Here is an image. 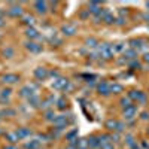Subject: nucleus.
<instances>
[{
  "mask_svg": "<svg viewBox=\"0 0 149 149\" xmlns=\"http://www.w3.org/2000/svg\"><path fill=\"white\" fill-rule=\"evenodd\" d=\"M109 139H110L112 143H118L119 142V134L118 133H112V134H109Z\"/></svg>",
  "mask_w": 149,
  "mask_h": 149,
  "instance_id": "f704fd0d",
  "label": "nucleus"
},
{
  "mask_svg": "<svg viewBox=\"0 0 149 149\" xmlns=\"http://www.w3.org/2000/svg\"><path fill=\"white\" fill-rule=\"evenodd\" d=\"M17 134H18L19 140H22V139L29 137V136H31V130L30 128H18L17 130Z\"/></svg>",
  "mask_w": 149,
  "mask_h": 149,
  "instance_id": "aec40b11",
  "label": "nucleus"
},
{
  "mask_svg": "<svg viewBox=\"0 0 149 149\" xmlns=\"http://www.w3.org/2000/svg\"><path fill=\"white\" fill-rule=\"evenodd\" d=\"M2 26H5V21L2 18V12H0V27H2Z\"/></svg>",
  "mask_w": 149,
  "mask_h": 149,
  "instance_id": "a18cd8bd",
  "label": "nucleus"
},
{
  "mask_svg": "<svg viewBox=\"0 0 149 149\" xmlns=\"http://www.w3.org/2000/svg\"><path fill=\"white\" fill-rule=\"evenodd\" d=\"M0 115H15V110H10V109H6V110H2L0 112Z\"/></svg>",
  "mask_w": 149,
  "mask_h": 149,
  "instance_id": "e433bc0d",
  "label": "nucleus"
},
{
  "mask_svg": "<svg viewBox=\"0 0 149 149\" xmlns=\"http://www.w3.org/2000/svg\"><path fill=\"white\" fill-rule=\"evenodd\" d=\"M97 91H98V94H102V95H109L110 94V84H107L106 81L98 82Z\"/></svg>",
  "mask_w": 149,
  "mask_h": 149,
  "instance_id": "0eeeda50",
  "label": "nucleus"
},
{
  "mask_svg": "<svg viewBox=\"0 0 149 149\" xmlns=\"http://www.w3.org/2000/svg\"><path fill=\"white\" fill-rule=\"evenodd\" d=\"M45 119H46V121H54V119H55V113H54V110H51V109L46 110V112H45Z\"/></svg>",
  "mask_w": 149,
  "mask_h": 149,
  "instance_id": "c756f323",
  "label": "nucleus"
},
{
  "mask_svg": "<svg viewBox=\"0 0 149 149\" xmlns=\"http://www.w3.org/2000/svg\"><path fill=\"white\" fill-rule=\"evenodd\" d=\"M61 33L64 36H73L76 33V26H73V24H64V26L61 27Z\"/></svg>",
  "mask_w": 149,
  "mask_h": 149,
  "instance_id": "9d476101",
  "label": "nucleus"
},
{
  "mask_svg": "<svg viewBox=\"0 0 149 149\" xmlns=\"http://www.w3.org/2000/svg\"><path fill=\"white\" fill-rule=\"evenodd\" d=\"M86 10H88L90 14H94L95 17H98V15L102 14L103 9H102V6H100V3H98V2H91L88 5V9H86Z\"/></svg>",
  "mask_w": 149,
  "mask_h": 149,
  "instance_id": "6e6552de",
  "label": "nucleus"
},
{
  "mask_svg": "<svg viewBox=\"0 0 149 149\" xmlns=\"http://www.w3.org/2000/svg\"><path fill=\"white\" fill-rule=\"evenodd\" d=\"M18 81H19V78H18V74H15V73H8V74H5V76L2 78V82H5V84H15Z\"/></svg>",
  "mask_w": 149,
  "mask_h": 149,
  "instance_id": "dca6fc26",
  "label": "nucleus"
},
{
  "mask_svg": "<svg viewBox=\"0 0 149 149\" xmlns=\"http://www.w3.org/2000/svg\"><path fill=\"white\" fill-rule=\"evenodd\" d=\"M124 22H125V21H124V18H118V19H116V24H118V26H122Z\"/></svg>",
  "mask_w": 149,
  "mask_h": 149,
  "instance_id": "79ce46f5",
  "label": "nucleus"
},
{
  "mask_svg": "<svg viewBox=\"0 0 149 149\" xmlns=\"http://www.w3.org/2000/svg\"><path fill=\"white\" fill-rule=\"evenodd\" d=\"M119 104H121L122 109H127V107L133 106V102L130 100V97L127 95V97H122V98H121V100H119Z\"/></svg>",
  "mask_w": 149,
  "mask_h": 149,
  "instance_id": "bb28decb",
  "label": "nucleus"
},
{
  "mask_svg": "<svg viewBox=\"0 0 149 149\" xmlns=\"http://www.w3.org/2000/svg\"><path fill=\"white\" fill-rule=\"evenodd\" d=\"M98 18H102V21H104L106 24H113L115 22L113 15H112L109 10H102V14L98 15Z\"/></svg>",
  "mask_w": 149,
  "mask_h": 149,
  "instance_id": "9b49d317",
  "label": "nucleus"
},
{
  "mask_svg": "<svg viewBox=\"0 0 149 149\" xmlns=\"http://www.w3.org/2000/svg\"><path fill=\"white\" fill-rule=\"evenodd\" d=\"M34 76L39 79V81H45L48 76H49V70L45 69V67H37L34 70Z\"/></svg>",
  "mask_w": 149,
  "mask_h": 149,
  "instance_id": "1a4fd4ad",
  "label": "nucleus"
},
{
  "mask_svg": "<svg viewBox=\"0 0 149 149\" xmlns=\"http://www.w3.org/2000/svg\"><path fill=\"white\" fill-rule=\"evenodd\" d=\"M0 37H2V34H0Z\"/></svg>",
  "mask_w": 149,
  "mask_h": 149,
  "instance_id": "8fccbe9b",
  "label": "nucleus"
},
{
  "mask_svg": "<svg viewBox=\"0 0 149 149\" xmlns=\"http://www.w3.org/2000/svg\"><path fill=\"white\" fill-rule=\"evenodd\" d=\"M66 149H78V148H76V146H73V145H67Z\"/></svg>",
  "mask_w": 149,
  "mask_h": 149,
  "instance_id": "49530a36",
  "label": "nucleus"
},
{
  "mask_svg": "<svg viewBox=\"0 0 149 149\" xmlns=\"http://www.w3.org/2000/svg\"><path fill=\"white\" fill-rule=\"evenodd\" d=\"M86 46H88V48H95L97 46V40L95 39H93V37H91V39H86Z\"/></svg>",
  "mask_w": 149,
  "mask_h": 149,
  "instance_id": "c9c22d12",
  "label": "nucleus"
},
{
  "mask_svg": "<svg viewBox=\"0 0 149 149\" xmlns=\"http://www.w3.org/2000/svg\"><path fill=\"white\" fill-rule=\"evenodd\" d=\"M8 14L10 17H22V8L19 5H12L9 9H8Z\"/></svg>",
  "mask_w": 149,
  "mask_h": 149,
  "instance_id": "f8f14e48",
  "label": "nucleus"
},
{
  "mask_svg": "<svg viewBox=\"0 0 149 149\" xmlns=\"http://www.w3.org/2000/svg\"><path fill=\"white\" fill-rule=\"evenodd\" d=\"M66 104H67V102H66L64 97H61V98H58V100H57V107L58 109H64Z\"/></svg>",
  "mask_w": 149,
  "mask_h": 149,
  "instance_id": "473e14b6",
  "label": "nucleus"
},
{
  "mask_svg": "<svg viewBox=\"0 0 149 149\" xmlns=\"http://www.w3.org/2000/svg\"><path fill=\"white\" fill-rule=\"evenodd\" d=\"M104 127L109 130V131H115V133H122L124 130H125V125H124L122 122L116 121V119H107L106 124H104Z\"/></svg>",
  "mask_w": 149,
  "mask_h": 149,
  "instance_id": "f03ea898",
  "label": "nucleus"
},
{
  "mask_svg": "<svg viewBox=\"0 0 149 149\" xmlns=\"http://www.w3.org/2000/svg\"><path fill=\"white\" fill-rule=\"evenodd\" d=\"M128 97L131 102H136V103H140V104H145L146 103V95L142 93V91H137V90H131L128 93Z\"/></svg>",
  "mask_w": 149,
  "mask_h": 149,
  "instance_id": "20e7f679",
  "label": "nucleus"
},
{
  "mask_svg": "<svg viewBox=\"0 0 149 149\" xmlns=\"http://www.w3.org/2000/svg\"><path fill=\"white\" fill-rule=\"evenodd\" d=\"M146 8H148V9H149V2H148V3H146Z\"/></svg>",
  "mask_w": 149,
  "mask_h": 149,
  "instance_id": "de8ad7c7",
  "label": "nucleus"
},
{
  "mask_svg": "<svg viewBox=\"0 0 149 149\" xmlns=\"http://www.w3.org/2000/svg\"><path fill=\"white\" fill-rule=\"evenodd\" d=\"M78 149H90V146H88V142H86V139H81V140H79Z\"/></svg>",
  "mask_w": 149,
  "mask_h": 149,
  "instance_id": "72a5a7b5",
  "label": "nucleus"
},
{
  "mask_svg": "<svg viewBox=\"0 0 149 149\" xmlns=\"http://www.w3.org/2000/svg\"><path fill=\"white\" fill-rule=\"evenodd\" d=\"M113 51L115 52H124L125 51V43H116L113 46Z\"/></svg>",
  "mask_w": 149,
  "mask_h": 149,
  "instance_id": "2f4dec72",
  "label": "nucleus"
},
{
  "mask_svg": "<svg viewBox=\"0 0 149 149\" xmlns=\"http://www.w3.org/2000/svg\"><path fill=\"white\" fill-rule=\"evenodd\" d=\"M52 124H54V127H55L57 130L66 128V127H67V118H66V115H58V116H55V119L52 121Z\"/></svg>",
  "mask_w": 149,
  "mask_h": 149,
  "instance_id": "39448f33",
  "label": "nucleus"
},
{
  "mask_svg": "<svg viewBox=\"0 0 149 149\" xmlns=\"http://www.w3.org/2000/svg\"><path fill=\"white\" fill-rule=\"evenodd\" d=\"M97 55L103 58V60H110L112 57H113L115 51H113V46L109 45V43H100L97 46Z\"/></svg>",
  "mask_w": 149,
  "mask_h": 149,
  "instance_id": "f257e3e1",
  "label": "nucleus"
},
{
  "mask_svg": "<svg viewBox=\"0 0 149 149\" xmlns=\"http://www.w3.org/2000/svg\"><path fill=\"white\" fill-rule=\"evenodd\" d=\"M66 137H67L69 142H72V140H74V139H78V131H76V130H73V131L67 133V134H66Z\"/></svg>",
  "mask_w": 149,
  "mask_h": 149,
  "instance_id": "7c9ffc66",
  "label": "nucleus"
},
{
  "mask_svg": "<svg viewBox=\"0 0 149 149\" xmlns=\"http://www.w3.org/2000/svg\"><path fill=\"white\" fill-rule=\"evenodd\" d=\"M6 140L10 143V145H14V143H17L18 140H19V137H18V134H17V131H14V133H8L6 136Z\"/></svg>",
  "mask_w": 149,
  "mask_h": 149,
  "instance_id": "5701e85b",
  "label": "nucleus"
},
{
  "mask_svg": "<svg viewBox=\"0 0 149 149\" xmlns=\"http://www.w3.org/2000/svg\"><path fill=\"white\" fill-rule=\"evenodd\" d=\"M52 88L54 90H58V91H69L70 88H72V85L69 84V81L66 79V78H57V79H54V82H52Z\"/></svg>",
  "mask_w": 149,
  "mask_h": 149,
  "instance_id": "7ed1b4c3",
  "label": "nucleus"
},
{
  "mask_svg": "<svg viewBox=\"0 0 149 149\" xmlns=\"http://www.w3.org/2000/svg\"><path fill=\"white\" fill-rule=\"evenodd\" d=\"M122 90H124V86H122L121 84H118V82L110 84V93H113V94H119V93H122Z\"/></svg>",
  "mask_w": 149,
  "mask_h": 149,
  "instance_id": "393cba45",
  "label": "nucleus"
},
{
  "mask_svg": "<svg viewBox=\"0 0 149 149\" xmlns=\"http://www.w3.org/2000/svg\"><path fill=\"white\" fill-rule=\"evenodd\" d=\"M29 103H30L33 107H37V106H40V103H42V102H40V98L34 94V95H31V97L29 98Z\"/></svg>",
  "mask_w": 149,
  "mask_h": 149,
  "instance_id": "cd10ccee",
  "label": "nucleus"
},
{
  "mask_svg": "<svg viewBox=\"0 0 149 149\" xmlns=\"http://www.w3.org/2000/svg\"><path fill=\"white\" fill-rule=\"evenodd\" d=\"M86 142H88L90 149H98L100 148V139H98V136H90V137L86 139Z\"/></svg>",
  "mask_w": 149,
  "mask_h": 149,
  "instance_id": "4468645a",
  "label": "nucleus"
},
{
  "mask_svg": "<svg viewBox=\"0 0 149 149\" xmlns=\"http://www.w3.org/2000/svg\"><path fill=\"white\" fill-rule=\"evenodd\" d=\"M143 43H145V40H142V39H133V40H130V46H131V49H137V51H140V49L143 48Z\"/></svg>",
  "mask_w": 149,
  "mask_h": 149,
  "instance_id": "a211bd4d",
  "label": "nucleus"
},
{
  "mask_svg": "<svg viewBox=\"0 0 149 149\" xmlns=\"http://www.w3.org/2000/svg\"><path fill=\"white\" fill-rule=\"evenodd\" d=\"M149 118V113H148V112H143V113H142V119H148Z\"/></svg>",
  "mask_w": 149,
  "mask_h": 149,
  "instance_id": "c03bdc74",
  "label": "nucleus"
},
{
  "mask_svg": "<svg viewBox=\"0 0 149 149\" xmlns=\"http://www.w3.org/2000/svg\"><path fill=\"white\" fill-rule=\"evenodd\" d=\"M125 143L128 145V148H130V149H139L137 142H136V140L133 139V136H130V134H127V136H125Z\"/></svg>",
  "mask_w": 149,
  "mask_h": 149,
  "instance_id": "4be33fe9",
  "label": "nucleus"
},
{
  "mask_svg": "<svg viewBox=\"0 0 149 149\" xmlns=\"http://www.w3.org/2000/svg\"><path fill=\"white\" fill-rule=\"evenodd\" d=\"M39 145L40 142L39 140H30V142H26L24 143V149H39Z\"/></svg>",
  "mask_w": 149,
  "mask_h": 149,
  "instance_id": "b1692460",
  "label": "nucleus"
},
{
  "mask_svg": "<svg viewBox=\"0 0 149 149\" xmlns=\"http://www.w3.org/2000/svg\"><path fill=\"white\" fill-rule=\"evenodd\" d=\"M128 64H130V67H134V69L137 67V69H140V63H139L137 60H134V61H130Z\"/></svg>",
  "mask_w": 149,
  "mask_h": 149,
  "instance_id": "4c0bfd02",
  "label": "nucleus"
},
{
  "mask_svg": "<svg viewBox=\"0 0 149 149\" xmlns=\"http://www.w3.org/2000/svg\"><path fill=\"white\" fill-rule=\"evenodd\" d=\"M122 115H124V118H125L127 121H131V119H134L136 115H137V107L133 104V106H130V107H127V109H124Z\"/></svg>",
  "mask_w": 149,
  "mask_h": 149,
  "instance_id": "423d86ee",
  "label": "nucleus"
},
{
  "mask_svg": "<svg viewBox=\"0 0 149 149\" xmlns=\"http://www.w3.org/2000/svg\"><path fill=\"white\" fill-rule=\"evenodd\" d=\"M22 22L26 24V26L31 27L33 24H34V18H33L31 15H22Z\"/></svg>",
  "mask_w": 149,
  "mask_h": 149,
  "instance_id": "c85d7f7f",
  "label": "nucleus"
},
{
  "mask_svg": "<svg viewBox=\"0 0 149 149\" xmlns=\"http://www.w3.org/2000/svg\"><path fill=\"white\" fill-rule=\"evenodd\" d=\"M34 9L39 12V14H45L48 9V3L46 2H36L34 3Z\"/></svg>",
  "mask_w": 149,
  "mask_h": 149,
  "instance_id": "412c9836",
  "label": "nucleus"
},
{
  "mask_svg": "<svg viewBox=\"0 0 149 149\" xmlns=\"http://www.w3.org/2000/svg\"><path fill=\"white\" fill-rule=\"evenodd\" d=\"M26 48L29 49L30 52H34V54H37V52H40V51H42V45L36 43V42H31V40L26 43Z\"/></svg>",
  "mask_w": 149,
  "mask_h": 149,
  "instance_id": "f3484780",
  "label": "nucleus"
},
{
  "mask_svg": "<svg viewBox=\"0 0 149 149\" xmlns=\"http://www.w3.org/2000/svg\"><path fill=\"white\" fill-rule=\"evenodd\" d=\"M122 55H124V60H127L128 63L130 61H134L136 58H137V51H134V49H125V51L122 52Z\"/></svg>",
  "mask_w": 149,
  "mask_h": 149,
  "instance_id": "ddd939ff",
  "label": "nucleus"
},
{
  "mask_svg": "<svg viewBox=\"0 0 149 149\" xmlns=\"http://www.w3.org/2000/svg\"><path fill=\"white\" fill-rule=\"evenodd\" d=\"M143 61H145V63H148V64H149V52H146V54L143 55Z\"/></svg>",
  "mask_w": 149,
  "mask_h": 149,
  "instance_id": "a19ab883",
  "label": "nucleus"
},
{
  "mask_svg": "<svg viewBox=\"0 0 149 149\" xmlns=\"http://www.w3.org/2000/svg\"><path fill=\"white\" fill-rule=\"evenodd\" d=\"M3 149H18V148H17L15 145H8V146H5Z\"/></svg>",
  "mask_w": 149,
  "mask_h": 149,
  "instance_id": "37998d69",
  "label": "nucleus"
},
{
  "mask_svg": "<svg viewBox=\"0 0 149 149\" xmlns=\"http://www.w3.org/2000/svg\"><path fill=\"white\" fill-rule=\"evenodd\" d=\"M19 95H21V97H27V98H30L31 95H34V88H33V86H30V85L22 86L21 91H19Z\"/></svg>",
  "mask_w": 149,
  "mask_h": 149,
  "instance_id": "2eb2a0df",
  "label": "nucleus"
},
{
  "mask_svg": "<svg viewBox=\"0 0 149 149\" xmlns=\"http://www.w3.org/2000/svg\"><path fill=\"white\" fill-rule=\"evenodd\" d=\"M148 133H149V128H148Z\"/></svg>",
  "mask_w": 149,
  "mask_h": 149,
  "instance_id": "09e8293b",
  "label": "nucleus"
},
{
  "mask_svg": "<svg viewBox=\"0 0 149 149\" xmlns=\"http://www.w3.org/2000/svg\"><path fill=\"white\" fill-rule=\"evenodd\" d=\"M49 76H52V78H55V79L60 78V76H58V72H54V70H52V72H49Z\"/></svg>",
  "mask_w": 149,
  "mask_h": 149,
  "instance_id": "ea45409f",
  "label": "nucleus"
},
{
  "mask_svg": "<svg viewBox=\"0 0 149 149\" xmlns=\"http://www.w3.org/2000/svg\"><path fill=\"white\" fill-rule=\"evenodd\" d=\"M3 54H5L6 57H12V54H14V51H12L10 48H6L5 51H3Z\"/></svg>",
  "mask_w": 149,
  "mask_h": 149,
  "instance_id": "58836bf2",
  "label": "nucleus"
},
{
  "mask_svg": "<svg viewBox=\"0 0 149 149\" xmlns=\"http://www.w3.org/2000/svg\"><path fill=\"white\" fill-rule=\"evenodd\" d=\"M10 90L9 88H6V90H3L2 93H0V102L2 103H8L9 102V95H10Z\"/></svg>",
  "mask_w": 149,
  "mask_h": 149,
  "instance_id": "a878e982",
  "label": "nucleus"
},
{
  "mask_svg": "<svg viewBox=\"0 0 149 149\" xmlns=\"http://www.w3.org/2000/svg\"><path fill=\"white\" fill-rule=\"evenodd\" d=\"M26 36L29 37V39H39V37H40L39 31H37L36 29H33V27H29L26 30Z\"/></svg>",
  "mask_w": 149,
  "mask_h": 149,
  "instance_id": "6ab92c4d",
  "label": "nucleus"
}]
</instances>
